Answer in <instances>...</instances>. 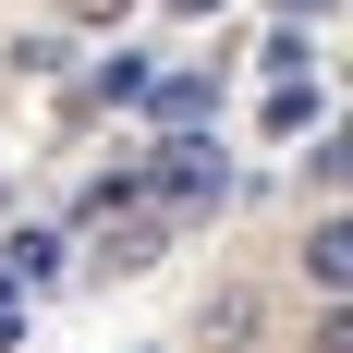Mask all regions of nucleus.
<instances>
[{"label":"nucleus","mask_w":353,"mask_h":353,"mask_svg":"<svg viewBox=\"0 0 353 353\" xmlns=\"http://www.w3.org/2000/svg\"><path fill=\"white\" fill-rule=\"evenodd\" d=\"M134 171H146V195H159L171 219H195V208H219V195H232V171H219L208 134H171L159 159H134Z\"/></svg>","instance_id":"nucleus-1"},{"label":"nucleus","mask_w":353,"mask_h":353,"mask_svg":"<svg viewBox=\"0 0 353 353\" xmlns=\"http://www.w3.org/2000/svg\"><path fill=\"white\" fill-rule=\"evenodd\" d=\"M208 98H219L208 73H146V98H134V110H159L171 134H195V122H208Z\"/></svg>","instance_id":"nucleus-2"},{"label":"nucleus","mask_w":353,"mask_h":353,"mask_svg":"<svg viewBox=\"0 0 353 353\" xmlns=\"http://www.w3.org/2000/svg\"><path fill=\"white\" fill-rule=\"evenodd\" d=\"M256 317H268V305H256V292L232 281V292H208V317H195V341H208V353H244V341H256Z\"/></svg>","instance_id":"nucleus-3"},{"label":"nucleus","mask_w":353,"mask_h":353,"mask_svg":"<svg viewBox=\"0 0 353 353\" xmlns=\"http://www.w3.org/2000/svg\"><path fill=\"white\" fill-rule=\"evenodd\" d=\"M305 281L341 305V281H353V232H341V219H317V232H305Z\"/></svg>","instance_id":"nucleus-4"},{"label":"nucleus","mask_w":353,"mask_h":353,"mask_svg":"<svg viewBox=\"0 0 353 353\" xmlns=\"http://www.w3.org/2000/svg\"><path fill=\"white\" fill-rule=\"evenodd\" d=\"M256 122H268V134H305V122H317V85H305V73H281V85H268V98H256Z\"/></svg>","instance_id":"nucleus-5"},{"label":"nucleus","mask_w":353,"mask_h":353,"mask_svg":"<svg viewBox=\"0 0 353 353\" xmlns=\"http://www.w3.org/2000/svg\"><path fill=\"white\" fill-rule=\"evenodd\" d=\"M98 268H122V281H134V268H159V219H122V232H98Z\"/></svg>","instance_id":"nucleus-6"},{"label":"nucleus","mask_w":353,"mask_h":353,"mask_svg":"<svg viewBox=\"0 0 353 353\" xmlns=\"http://www.w3.org/2000/svg\"><path fill=\"white\" fill-rule=\"evenodd\" d=\"M85 98H110V110H134V98H146V61H134V49H110V61L85 73ZM85 98H73V110H85Z\"/></svg>","instance_id":"nucleus-7"},{"label":"nucleus","mask_w":353,"mask_h":353,"mask_svg":"<svg viewBox=\"0 0 353 353\" xmlns=\"http://www.w3.org/2000/svg\"><path fill=\"white\" fill-rule=\"evenodd\" d=\"M49 268H61V232H12V268H0V281L25 292V281H49Z\"/></svg>","instance_id":"nucleus-8"},{"label":"nucleus","mask_w":353,"mask_h":353,"mask_svg":"<svg viewBox=\"0 0 353 353\" xmlns=\"http://www.w3.org/2000/svg\"><path fill=\"white\" fill-rule=\"evenodd\" d=\"M110 12H122V0H73V25H110Z\"/></svg>","instance_id":"nucleus-9"},{"label":"nucleus","mask_w":353,"mask_h":353,"mask_svg":"<svg viewBox=\"0 0 353 353\" xmlns=\"http://www.w3.org/2000/svg\"><path fill=\"white\" fill-rule=\"evenodd\" d=\"M12 341H25V305H0V353H12Z\"/></svg>","instance_id":"nucleus-10"},{"label":"nucleus","mask_w":353,"mask_h":353,"mask_svg":"<svg viewBox=\"0 0 353 353\" xmlns=\"http://www.w3.org/2000/svg\"><path fill=\"white\" fill-rule=\"evenodd\" d=\"M281 12H341V0H281Z\"/></svg>","instance_id":"nucleus-11"},{"label":"nucleus","mask_w":353,"mask_h":353,"mask_svg":"<svg viewBox=\"0 0 353 353\" xmlns=\"http://www.w3.org/2000/svg\"><path fill=\"white\" fill-rule=\"evenodd\" d=\"M171 12H219V0H171Z\"/></svg>","instance_id":"nucleus-12"}]
</instances>
